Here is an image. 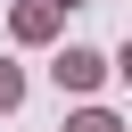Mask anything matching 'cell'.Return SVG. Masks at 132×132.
<instances>
[{"label": "cell", "mask_w": 132, "mask_h": 132, "mask_svg": "<svg viewBox=\"0 0 132 132\" xmlns=\"http://www.w3.org/2000/svg\"><path fill=\"white\" fill-rule=\"evenodd\" d=\"M16 99H25V66H8V58H0V116H8Z\"/></svg>", "instance_id": "3"}, {"label": "cell", "mask_w": 132, "mask_h": 132, "mask_svg": "<svg viewBox=\"0 0 132 132\" xmlns=\"http://www.w3.org/2000/svg\"><path fill=\"white\" fill-rule=\"evenodd\" d=\"M50 8H58V16H66V8H82V0H50Z\"/></svg>", "instance_id": "5"}, {"label": "cell", "mask_w": 132, "mask_h": 132, "mask_svg": "<svg viewBox=\"0 0 132 132\" xmlns=\"http://www.w3.org/2000/svg\"><path fill=\"white\" fill-rule=\"evenodd\" d=\"M8 25H16V41H50V33H58V8H50V0H25Z\"/></svg>", "instance_id": "2"}, {"label": "cell", "mask_w": 132, "mask_h": 132, "mask_svg": "<svg viewBox=\"0 0 132 132\" xmlns=\"http://www.w3.org/2000/svg\"><path fill=\"white\" fill-rule=\"evenodd\" d=\"M66 132H124V124H116L107 107H82V116H66Z\"/></svg>", "instance_id": "4"}, {"label": "cell", "mask_w": 132, "mask_h": 132, "mask_svg": "<svg viewBox=\"0 0 132 132\" xmlns=\"http://www.w3.org/2000/svg\"><path fill=\"white\" fill-rule=\"evenodd\" d=\"M50 74H58V91H99V82H107V58H99V50H58Z\"/></svg>", "instance_id": "1"}]
</instances>
